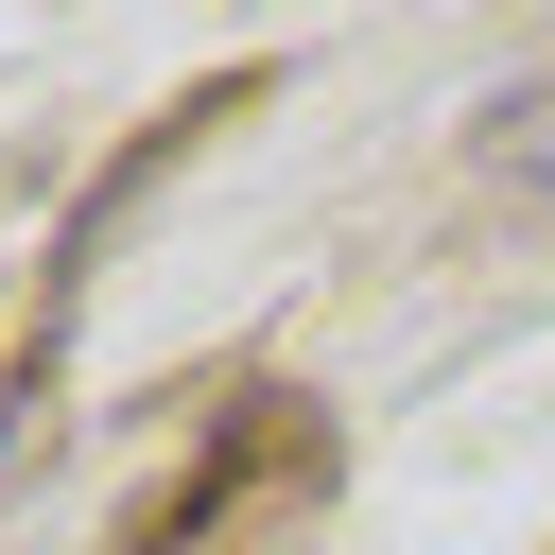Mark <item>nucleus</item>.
Here are the masks:
<instances>
[{
  "mask_svg": "<svg viewBox=\"0 0 555 555\" xmlns=\"http://www.w3.org/2000/svg\"><path fill=\"white\" fill-rule=\"evenodd\" d=\"M503 173H520V191H555V104H520V139H503Z\"/></svg>",
  "mask_w": 555,
  "mask_h": 555,
  "instance_id": "f257e3e1",
  "label": "nucleus"
}]
</instances>
